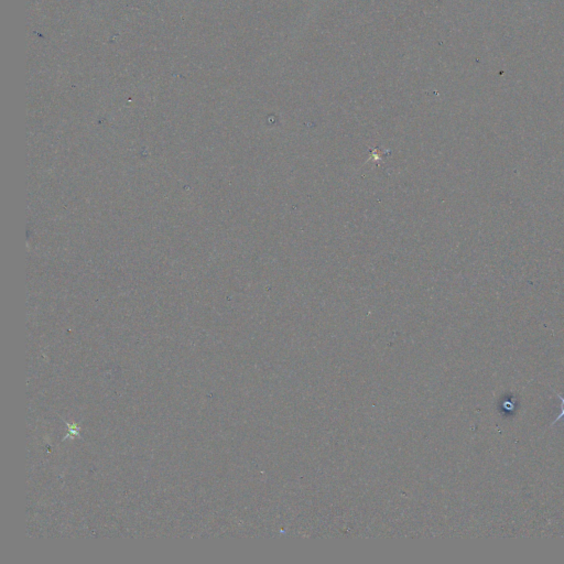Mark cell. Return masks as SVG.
Instances as JSON below:
<instances>
[{"mask_svg": "<svg viewBox=\"0 0 564 564\" xmlns=\"http://www.w3.org/2000/svg\"><path fill=\"white\" fill-rule=\"evenodd\" d=\"M559 399L561 400V412H560V414L557 415L556 418L554 419V421L552 422V425H555L556 422H559L560 420L564 419V397H562V396L559 395Z\"/></svg>", "mask_w": 564, "mask_h": 564, "instance_id": "6da1fadb", "label": "cell"}]
</instances>
